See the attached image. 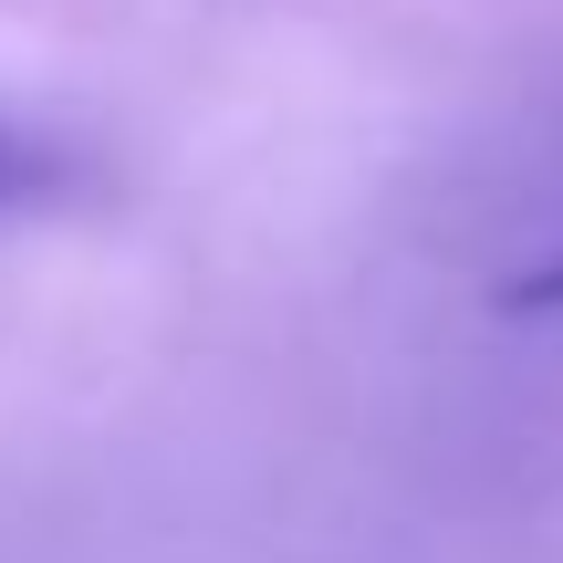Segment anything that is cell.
<instances>
[{
    "label": "cell",
    "instance_id": "1",
    "mask_svg": "<svg viewBox=\"0 0 563 563\" xmlns=\"http://www.w3.org/2000/svg\"><path fill=\"white\" fill-rule=\"evenodd\" d=\"M11 178H21V157H11V146H0V188H11Z\"/></svg>",
    "mask_w": 563,
    "mask_h": 563
}]
</instances>
